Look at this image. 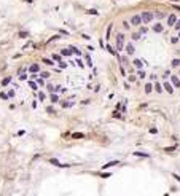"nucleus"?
Returning a JSON list of instances; mask_svg holds the SVG:
<instances>
[{
  "mask_svg": "<svg viewBox=\"0 0 180 196\" xmlns=\"http://www.w3.org/2000/svg\"><path fill=\"white\" fill-rule=\"evenodd\" d=\"M124 48V35L123 34H117V49H123Z\"/></svg>",
  "mask_w": 180,
  "mask_h": 196,
  "instance_id": "1",
  "label": "nucleus"
},
{
  "mask_svg": "<svg viewBox=\"0 0 180 196\" xmlns=\"http://www.w3.org/2000/svg\"><path fill=\"white\" fill-rule=\"evenodd\" d=\"M140 18H142V22H145V24L153 21V15H151L150 11H143L142 15H140Z\"/></svg>",
  "mask_w": 180,
  "mask_h": 196,
  "instance_id": "2",
  "label": "nucleus"
},
{
  "mask_svg": "<svg viewBox=\"0 0 180 196\" xmlns=\"http://www.w3.org/2000/svg\"><path fill=\"white\" fill-rule=\"evenodd\" d=\"M131 22H132L134 26H140V24H142V18H140V15H134L132 18H131Z\"/></svg>",
  "mask_w": 180,
  "mask_h": 196,
  "instance_id": "3",
  "label": "nucleus"
},
{
  "mask_svg": "<svg viewBox=\"0 0 180 196\" xmlns=\"http://www.w3.org/2000/svg\"><path fill=\"white\" fill-rule=\"evenodd\" d=\"M170 81H172V85H174L175 88H180V80H179V77L172 75V77H170Z\"/></svg>",
  "mask_w": 180,
  "mask_h": 196,
  "instance_id": "4",
  "label": "nucleus"
},
{
  "mask_svg": "<svg viewBox=\"0 0 180 196\" xmlns=\"http://www.w3.org/2000/svg\"><path fill=\"white\" fill-rule=\"evenodd\" d=\"M175 21H177L175 15H169V16H167V24H169V26H174V24H175Z\"/></svg>",
  "mask_w": 180,
  "mask_h": 196,
  "instance_id": "5",
  "label": "nucleus"
},
{
  "mask_svg": "<svg viewBox=\"0 0 180 196\" xmlns=\"http://www.w3.org/2000/svg\"><path fill=\"white\" fill-rule=\"evenodd\" d=\"M163 86H164V89L167 91L169 94H172V93H174V86L170 85V83H167V81H166V83H164V85H163Z\"/></svg>",
  "mask_w": 180,
  "mask_h": 196,
  "instance_id": "6",
  "label": "nucleus"
},
{
  "mask_svg": "<svg viewBox=\"0 0 180 196\" xmlns=\"http://www.w3.org/2000/svg\"><path fill=\"white\" fill-rule=\"evenodd\" d=\"M38 70H40V67H38L37 64H32L30 67H29V72H32V74H37Z\"/></svg>",
  "mask_w": 180,
  "mask_h": 196,
  "instance_id": "7",
  "label": "nucleus"
},
{
  "mask_svg": "<svg viewBox=\"0 0 180 196\" xmlns=\"http://www.w3.org/2000/svg\"><path fill=\"white\" fill-rule=\"evenodd\" d=\"M151 89H153V85H151V83H147V85H145V93H147V94H150V93H151Z\"/></svg>",
  "mask_w": 180,
  "mask_h": 196,
  "instance_id": "8",
  "label": "nucleus"
},
{
  "mask_svg": "<svg viewBox=\"0 0 180 196\" xmlns=\"http://www.w3.org/2000/svg\"><path fill=\"white\" fill-rule=\"evenodd\" d=\"M153 30L155 32H163V24H155V27H153Z\"/></svg>",
  "mask_w": 180,
  "mask_h": 196,
  "instance_id": "9",
  "label": "nucleus"
},
{
  "mask_svg": "<svg viewBox=\"0 0 180 196\" xmlns=\"http://www.w3.org/2000/svg\"><path fill=\"white\" fill-rule=\"evenodd\" d=\"M134 65H136L137 69H140V67H142V59H134Z\"/></svg>",
  "mask_w": 180,
  "mask_h": 196,
  "instance_id": "10",
  "label": "nucleus"
},
{
  "mask_svg": "<svg viewBox=\"0 0 180 196\" xmlns=\"http://www.w3.org/2000/svg\"><path fill=\"white\" fill-rule=\"evenodd\" d=\"M126 51H127V54H134V46H132V45H127Z\"/></svg>",
  "mask_w": 180,
  "mask_h": 196,
  "instance_id": "11",
  "label": "nucleus"
},
{
  "mask_svg": "<svg viewBox=\"0 0 180 196\" xmlns=\"http://www.w3.org/2000/svg\"><path fill=\"white\" fill-rule=\"evenodd\" d=\"M70 51H72V53H73V54H78V56H80V54H81V51H80L78 48H75V46H70Z\"/></svg>",
  "mask_w": 180,
  "mask_h": 196,
  "instance_id": "12",
  "label": "nucleus"
},
{
  "mask_svg": "<svg viewBox=\"0 0 180 196\" xmlns=\"http://www.w3.org/2000/svg\"><path fill=\"white\" fill-rule=\"evenodd\" d=\"M115 164H118V161H110V163H107V164L104 166V169H107V167H110V166H115Z\"/></svg>",
  "mask_w": 180,
  "mask_h": 196,
  "instance_id": "13",
  "label": "nucleus"
},
{
  "mask_svg": "<svg viewBox=\"0 0 180 196\" xmlns=\"http://www.w3.org/2000/svg\"><path fill=\"white\" fill-rule=\"evenodd\" d=\"M10 81H11V78H10V77H6V78L3 80V81H2V86H6L8 83H10Z\"/></svg>",
  "mask_w": 180,
  "mask_h": 196,
  "instance_id": "14",
  "label": "nucleus"
},
{
  "mask_svg": "<svg viewBox=\"0 0 180 196\" xmlns=\"http://www.w3.org/2000/svg\"><path fill=\"white\" fill-rule=\"evenodd\" d=\"M161 86H163V85H159V83H156V81H155V88H156V91H158V93H161V91H163V88H161Z\"/></svg>",
  "mask_w": 180,
  "mask_h": 196,
  "instance_id": "15",
  "label": "nucleus"
},
{
  "mask_svg": "<svg viewBox=\"0 0 180 196\" xmlns=\"http://www.w3.org/2000/svg\"><path fill=\"white\" fill-rule=\"evenodd\" d=\"M62 54H64V56H70V54H72V51H70V49H65V48H64V49H62Z\"/></svg>",
  "mask_w": 180,
  "mask_h": 196,
  "instance_id": "16",
  "label": "nucleus"
},
{
  "mask_svg": "<svg viewBox=\"0 0 180 196\" xmlns=\"http://www.w3.org/2000/svg\"><path fill=\"white\" fill-rule=\"evenodd\" d=\"M0 99H2V101H6V99H8V94H5V93H0Z\"/></svg>",
  "mask_w": 180,
  "mask_h": 196,
  "instance_id": "17",
  "label": "nucleus"
},
{
  "mask_svg": "<svg viewBox=\"0 0 180 196\" xmlns=\"http://www.w3.org/2000/svg\"><path fill=\"white\" fill-rule=\"evenodd\" d=\"M59 101V97L56 94H51V102H58Z\"/></svg>",
  "mask_w": 180,
  "mask_h": 196,
  "instance_id": "18",
  "label": "nucleus"
},
{
  "mask_svg": "<svg viewBox=\"0 0 180 196\" xmlns=\"http://www.w3.org/2000/svg\"><path fill=\"white\" fill-rule=\"evenodd\" d=\"M43 62L48 64V65H53V61H51V59H46V58H45V59H43Z\"/></svg>",
  "mask_w": 180,
  "mask_h": 196,
  "instance_id": "19",
  "label": "nucleus"
},
{
  "mask_svg": "<svg viewBox=\"0 0 180 196\" xmlns=\"http://www.w3.org/2000/svg\"><path fill=\"white\" fill-rule=\"evenodd\" d=\"M38 99H40V101H45V93L40 91V93H38Z\"/></svg>",
  "mask_w": 180,
  "mask_h": 196,
  "instance_id": "20",
  "label": "nucleus"
},
{
  "mask_svg": "<svg viewBox=\"0 0 180 196\" xmlns=\"http://www.w3.org/2000/svg\"><path fill=\"white\" fill-rule=\"evenodd\" d=\"M29 86H30L32 89H37V88H38V86L35 85V83H34V81H29Z\"/></svg>",
  "mask_w": 180,
  "mask_h": 196,
  "instance_id": "21",
  "label": "nucleus"
},
{
  "mask_svg": "<svg viewBox=\"0 0 180 196\" xmlns=\"http://www.w3.org/2000/svg\"><path fill=\"white\" fill-rule=\"evenodd\" d=\"M137 75L140 77V78H145V72H143V70H139V72H137Z\"/></svg>",
  "mask_w": 180,
  "mask_h": 196,
  "instance_id": "22",
  "label": "nucleus"
},
{
  "mask_svg": "<svg viewBox=\"0 0 180 196\" xmlns=\"http://www.w3.org/2000/svg\"><path fill=\"white\" fill-rule=\"evenodd\" d=\"M179 64H180V59H174V61H172V65H174V67H177Z\"/></svg>",
  "mask_w": 180,
  "mask_h": 196,
  "instance_id": "23",
  "label": "nucleus"
},
{
  "mask_svg": "<svg viewBox=\"0 0 180 196\" xmlns=\"http://www.w3.org/2000/svg\"><path fill=\"white\" fill-rule=\"evenodd\" d=\"M37 83H38V86H45V81H43V78H38Z\"/></svg>",
  "mask_w": 180,
  "mask_h": 196,
  "instance_id": "24",
  "label": "nucleus"
},
{
  "mask_svg": "<svg viewBox=\"0 0 180 196\" xmlns=\"http://www.w3.org/2000/svg\"><path fill=\"white\" fill-rule=\"evenodd\" d=\"M73 137H75V139H83V134H81V132H77V134H73Z\"/></svg>",
  "mask_w": 180,
  "mask_h": 196,
  "instance_id": "25",
  "label": "nucleus"
},
{
  "mask_svg": "<svg viewBox=\"0 0 180 196\" xmlns=\"http://www.w3.org/2000/svg\"><path fill=\"white\" fill-rule=\"evenodd\" d=\"M86 64H88V65H92V61H91V58H88V56H86Z\"/></svg>",
  "mask_w": 180,
  "mask_h": 196,
  "instance_id": "26",
  "label": "nucleus"
},
{
  "mask_svg": "<svg viewBox=\"0 0 180 196\" xmlns=\"http://www.w3.org/2000/svg\"><path fill=\"white\" fill-rule=\"evenodd\" d=\"M174 26H175V29H177V30H180V19H179V21H175Z\"/></svg>",
  "mask_w": 180,
  "mask_h": 196,
  "instance_id": "27",
  "label": "nucleus"
},
{
  "mask_svg": "<svg viewBox=\"0 0 180 196\" xmlns=\"http://www.w3.org/2000/svg\"><path fill=\"white\" fill-rule=\"evenodd\" d=\"M132 38L134 40H139V38H140V34H132Z\"/></svg>",
  "mask_w": 180,
  "mask_h": 196,
  "instance_id": "28",
  "label": "nucleus"
},
{
  "mask_svg": "<svg viewBox=\"0 0 180 196\" xmlns=\"http://www.w3.org/2000/svg\"><path fill=\"white\" fill-rule=\"evenodd\" d=\"M59 59H61L59 54H53V61H59Z\"/></svg>",
  "mask_w": 180,
  "mask_h": 196,
  "instance_id": "29",
  "label": "nucleus"
},
{
  "mask_svg": "<svg viewBox=\"0 0 180 196\" xmlns=\"http://www.w3.org/2000/svg\"><path fill=\"white\" fill-rule=\"evenodd\" d=\"M48 77H49L48 72H42V78H48Z\"/></svg>",
  "mask_w": 180,
  "mask_h": 196,
  "instance_id": "30",
  "label": "nucleus"
},
{
  "mask_svg": "<svg viewBox=\"0 0 180 196\" xmlns=\"http://www.w3.org/2000/svg\"><path fill=\"white\" fill-rule=\"evenodd\" d=\"M134 155H137V156H148V155H147V153H140V152H136V153H134Z\"/></svg>",
  "mask_w": 180,
  "mask_h": 196,
  "instance_id": "31",
  "label": "nucleus"
},
{
  "mask_svg": "<svg viewBox=\"0 0 180 196\" xmlns=\"http://www.w3.org/2000/svg\"><path fill=\"white\" fill-rule=\"evenodd\" d=\"M110 175H112V174H110V172H104V174H102V175H101V177H105V179H107V177H110Z\"/></svg>",
  "mask_w": 180,
  "mask_h": 196,
  "instance_id": "32",
  "label": "nucleus"
},
{
  "mask_svg": "<svg viewBox=\"0 0 180 196\" xmlns=\"http://www.w3.org/2000/svg\"><path fill=\"white\" fill-rule=\"evenodd\" d=\"M27 35H29L27 32H21V34H19V37H22V38H24V37H27Z\"/></svg>",
  "mask_w": 180,
  "mask_h": 196,
  "instance_id": "33",
  "label": "nucleus"
},
{
  "mask_svg": "<svg viewBox=\"0 0 180 196\" xmlns=\"http://www.w3.org/2000/svg\"><path fill=\"white\" fill-rule=\"evenodd\" d=\"M46 112H49V113H53V112H54V108H53V107H48V108H46Z\"/></svg>",
  "mask_w": 180,
  "mask_h": 196,
  "instance_id": "34",
  "label": "nucleus"
},
{
  "mask_svg": "<svg viewBox=\"0 0 180 196\" xmlns=\"http://www.w3.org/2000/svg\"><path fill=\"white\" fill-rule=\"evenodd\" d=\"M166 150H167V152H174V150H175V147H167Z\"/></svg>",
  "mask_w": 180,
  "mask_h": 196,
  "instance_id": "35",
  "label": "nucleus"
},
{
  "mask_svg": "<svg viewBox=\"0 0 180 196\" xmlns=\"http://www.w3.org/2000/svg\"><path fill=\"white\" fill-rule=\"evenodd\" d=\"M172 175H174V177L177 179V180H180V175H177V174H172Z\"/></svg>",
  "mask_w": 180,
  "mask_h": 196,
  "instance_id": "36",
  "label": "nucleus"
},
{
  "mask_svg": "<svg viewBox=\"0 0 180 196\" xmlns=\"http://www.w3.org/2000/svg\"><path fill=\"white\" fill-rule=\"evenodd\" d=\"M172 2H180V0H172Z\"/></svg>",
  "mask_w": 180,
  "mask_h": 196,
  "instance_id": "37",
  "label": "nucleus"
},
{
  "mask_svg": "<svg viewBox=\"0 0 180 196\" xmlns=\"http://www.w3.org/2000/svg\"><path fill=\"white\" fill-rule=\"evenodd\" d=\"M179 37H180V30H179Z\"/></svg>",
  "mask_w": 180,
  "mask_h": 196,
  "instance_id": "38",
  "label": "nucleus"
},
{
  "mask_svg": "<svg viewBox=\"0 0 180 196\" xmlns=\"http://www.w3.org/2000/svg\"><path fill=\"white\" fill-rule=\"evenodd\" d=\"M166 196H167V195H166Z\"/></svg>",
  "mask_w": 180,
  "mask_h": 196,
  "instance_id": "39",
  "label": "nucleus"
}]
</instances>
